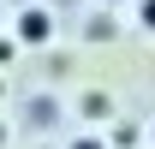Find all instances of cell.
I'll use <instances>...</instances> for the list:
<instances>
[{
    "label": "cell",
    "instance_id": "2",
    "mask_svg": "<svg viewBox=\"0 0 155 149\" xmlns=\"http://www.w3.org/2000/svg\"><path fill=\"white\" fill-rule=\"evenodd\" d=\"M143 24H149V30H155V0H143Z\"/></svg>",
    "mask_w": 155,
    "mask_h": 149
},
{
    "label": "cell",
    "instance_id": "1",
    "mask_svg": "<svg viewBox=\"0 0 155 149\" xmlns=\"http://www.w3.org/2000/svg\"><path fill=\"white\" fill-rule=\"evenodd\" d=\"M18 36L24 42H48V12H24V18H18Z\"/></svg>",
    "mask_w": 155,
    "mask_h": 149
},
{
    "label": "cell",
    "instance_id": "3",
    "mask_svg": "<svg viewBox=\"0 0 155 149\" xmlns=\"http://www.w3.org/2000/svg\"><path fill=\"white\" fill-rule=\"evenodd\" d=\"M72 149H101V143H72Z\"/></svg>",
    "mask_w": 155,
    "mask_h": 149
}]
</instances>
